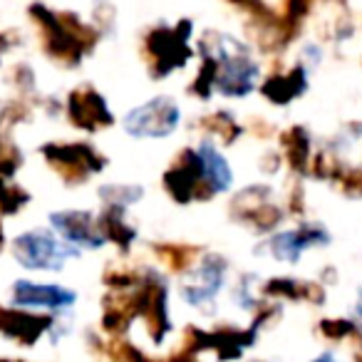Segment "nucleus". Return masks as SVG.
<instances>
[{
  "label": "nucleus",
  "mask_w": 362,
  "mask_h": 362,
  "mask_svg": "<svg viewBox=\"0 0 362 362\" xmlns=\"http://www.w3.org/2000/svg\"><path fill=\"white\" fill-rule=\"evenodd\" d=\"M70 243L62 241L55 231L47 228H30L16 236L13 241V256L28 271H60L65 268L67 258L75 256Z\"/></svg>",
  "instance_id": "f257e3e1"
},
{
  "label": "nucleus",
  "mask_w": 362,
  "mask_h": 362,
  "mask_svg": "<svg viewBox=\"0 0 362 362\" xmlns=\"http://www.w3.org/2000/svg\"><path fill=\"white\" fill-rule=\"evenodd\" d=\"M181 124V107L174 97H154L124 117V132L134 139H164Z\"/></svg>",
  "instance_id": "f03ea898"
},
{
  "label": "nucleus",
  "mask_w": 362,
  "mask_h": 362,
  "mask_svg": "<svg viewBox=\"0 0 362 362\" xmlns=\"http://www.w3.org/2000/svg\"><path fill=\"white\" fill-rule=\"evenodd\" d=\"M263 246L278 263H298L305 251L330 246V231L317 221H300L296 228L276 231Z\"/></svg>",
  "instance_id": "7ed1b4c3"
},
{
  "label": "nucleus",
  "mask_w": 362,
  "mask_h": 362,
  "mask_svg": "<svg viewBox=\"0 0 362 362\" xmlns=\"http://www.w3.org/2000/svg\"><path fill=\"white\" fill-rule=\"evenodd\" d=\"M47 164L55 166V171H60L65 179H70L72 184H85V179H90L92 174L102 169V156L95 146L77 141V144H50L42 149Z\"/></svg>",
  "instance_id": "20e7f679"
},
{
  "label": "nucleus",
  "mask_w": 362,
  "mask_h": 362,
  "mask_svg": "<svg viewBox=\"0 0 362 362\" xmlns=\"http://www.w3.org/2000/svg\"><path fill=\"white\" fill-rule=\"evenodd\" d=\"M233 214L241 218V223H248L253 231L258 233H268L283 221L286 211L273 202V192L271 187H248L233 199Z\"/></svg>",
  "instance_id": "39448f33"
},
{
  "label": "nucleus",
  "mask_w": 362,
  "mask_h": 362,
  "mask_svg": "<svg viewBox=\"0 0 362 362\" xmlns=\"http://www.w3.org/2000/svg\"><path fill=\"white\" fill-rule=\"evenodd\" d=\"M50 223L52 231L67 241L70 246L75 248H102L107 243L105 233L100 228V216H95L92 211H55L50 214Z\"/></svg>",
  "instance_id": "423d86ee"
},
{
  "label": "nucleus",
  "mask_w": 362,
  "mask_h": 362,
  "mask_svg": "<svg viewBox=\"0 0 362 362\" xmlns=\"http://www.w3.org/2000/svg\"><path fill=\"white\" fill-rule=\"evenodd\" d=\"M226 271L228 263L221 256H204L202 261H197V266L192 268V278L181 286V296L189 305H206L218 296V291L226 283Z\"/></svg>",
  "instance_id": "0eeeda50"
},
{
  "label": "nucleus",
  "mask_w": 362,
  "mask_h": 362,
  "mask_svg": "<svg viewBox=\"0 0 362 362\" xmlns=\"http://www.w3.org/2000/svg\"><path fill=\"white\" fill-rule=\"evenodd\" d=\"M11 298L18 308L30 310H67L75 305L77 293L57 283H35V281H16L11 288Z\"/></svg>",
  "instance_id": "6e6552de"
},
{
  "label": "nucleus",
  "mask_w": 362,
  "mask_h": 362,
  "mask_svg": "<svg viewBox=\"0 0 362 362\" xmlns=\"http://www.w3.org/2000/svg\"><path fill=\"white\" fill-rule=\"evenodd\" d=\"M67 115H70L72 124L82 127V129H90V132L110 127L112 119H115L110 107H107L105 97L90 85L72 92L70 100H67Z\"/></svg>",
  "instance_id": "1a4fd4ad"
},
{
  "label": "nucleus",
  "mask_w": 362,
  "mask_h": 362,
  "mask_svg": "<svg viewBox=\"0 0 362 362\" xmlns=\"http://www.w3.org/2000/svg\"><path fill=\"white\" fill-rule=\"evenodd\" d=\"M308 67L303 62H296L293 67L283 72L271 75L263 82V95L273 102V105H291L298 97L305 95L308 90Z\"/></svg>",
  "instance_id": "9d476101"
},
{
  "label": "nucleus",
  "mask_w": 362,
  "mask_h": 362,
  "mask_svg": "<svg viewBox=\"0 0 362 362\" xmlns=\"http://www.w3.org/2000/svg\"><path fill=\"white\" fill-rule=\"evenodd\" d=\"M197 154L202 159V171H204V181H206V189L211 197L223 194L233 187V171L231 164L226 161V156L221 154L216 144L211 139H204L197 146Z\"/></svg>",
  "instance_id": "9b49d317"
},
{
  "label": "nucleus",
  "mask_w": 362,
  "mask_h": 362,
  "mask_svg": "<svg viewBox=\"0 0 362 362\" xmlns=\"http://www.w3.org/2000/svg\"><path fill=\"white\" fill-rule=\"evenodd\" d=\"M281 149H283V159L286 164L296 171L298 176L310 174V164H313V139L310 132L305 127L296 124L291 129L283 132L281 136Z\"/></svg>",
  "instance_id": "f8f14e48"
},
{
  "label": "nucleus",
  "mask_w": 362,
  "mask_h": 362,
  "mask_svg": "<svg viewBox=\"0 0 362 362\" xmlns=\"http://www.w3.org/2000/svg\"><path fill=\"white\" fill-rule=\"evenodd\" d=\"M317 332L330 342H362V325L355 317H322L317 322Z\"/></svg>",
  "instance_id": "ddd939ff"
},
{
  "label": "nucleus",
  "mask_w": 362,
  "mask_h": 362,
  "mask_svg": "<svg viewBox=\"0 0 362 362\" xmlns=\"http://www.w3.org/2000/svg\"><path fill=\"white\" fill-rule=\"evenodd\" d=\"M100 194L105 199V206L127 209L134 202H139L141 187H134V184H107V187L100 189Z\"/></svg>",
  "instance_id": "4468645a"
},
{
  "label": "nucleus",
  "mask_w": 362,
  "mask_h": 362,
  "mask_svg": "<svg viewBox=\"0 0 362 362\" xmlns=\"http://www.w3.org/2000/svg\"><path fill=\"white\" fill-rule=\"evenodd\" d=\"M204 127H206L211 134H216L218 139L226 141V144H231L238 136V132H241L236 117L228 115V112H216V115H211L209 119H204Z\"/></svg>",
  "instance_id": "2eb2a0df"
},
{
  "label": "nucleus",
  "mask_w": 362,
  "mask_h": 362,
  "mask_svg": "<svg viewBox=\"0 0 362 362\" xmlns=\"http://www.w3.org/2000/svg\"><path fill=\"white\" fill-rule=\"evenodd\" d=\"M335 187L345 197L362 199V161L360 164H342L340 176L335 179Z\"/></svg>",
  "instance_id": "dca6fc26"
},
{
  "label": "nucleus",
  "mask_w": 362,
  "mask_h": 362,
  "mask_svg": "<svg viewBox=\"0 0 362 362\" xmlns=\"http://www.w3.org/2000/svg\"><path fill=\"white\" fill-rule=\"evenodd\" d=\"M352 317L362 325V286L357 288V296H355V305H352Z\"/></svg>",
  "instance_id": "f3484780"
},
{
  "label": "nucleus",
  "mask_w": 362,
  "mask_h": 362,
  "mask_svg": "<svg viewBox=\"0 0 362 362\" xmlns=\"http://www.w3.org/2000/svg\"><path fill=\"white\" fill-rule=\"evenodd\" d=\"M310 362H340L335 355H330V352H322V355H317L315 360H310Z\"/></svg>",
  "instance_id": "a211bd4d"
}]
</instances>
